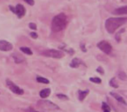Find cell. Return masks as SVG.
<instances>
[{
  "label": "cell",
  "mask_w": 127,
  "mask_h": 112,
  "mask_svg": "<svg viewBox=\"0 0 127 112\" xmlns=\"http://www.w3.org/2000/svg\"><path fill=\"white\" fill-rule=\"evenodd\" d=\"M6 84H7V86L9 87V89L12 91L13 93L15 94H18V95H23L24 94V90L22 89H20L18 85L12 83L11 80H7L6 81Z\"/></svg>",
  "instance_id": "obj_6"
},
{
  "label": "cell",
  "mask_w": 127,
  "mask_h": 112,
  "mask_svg": "<svg viewBox=\"0 0 127 112\" xmlns=\"http://www.w3.org/2000/svg\"><path fill=\"white\" fill-rule=\"evenodd\" d=\"M50 94H51V89H48V88L42 89V90L40 91V93H39V95H40V97L43 98V99H44V98L48 97V96H50Z\"/></svg>",
  "instance_id": "obj_10"
},
{
  "label": "cell",
  "mask_w": 127,
  "mask_h": 112,
  "mask_svg": "<svg viewBox=\"0 0 127 112\" xmlns=\"http://www.w3.org/2000/svg\"><path fill=\"white\" fill-rule=\"evenodd\" d=\"M110 85L113 88H118V83H117V81L115 78L111 79V81H110Z\"/></svg>",
  "instance_id": "obj_18"
},
{
  "label": "cell",
  "mask_w": 127,
  "mask_h": 112,
  "mask_svg": "<svg viewBox=\"0 0 127 112\" xmlns=\"http://www.w3.org/2000/svg\"><path fill=\"white\" fill-rule=\"evenodd\" d=\"M29 5H34V0H25Z\"/></svg>",
  "instance_id": "obj_23"
},
{
  "label": "cell",
  "mask_w": 127,
  "mask_h": 112,
  "mask_svg": "<svg viewBox=\"0 0 127 112\" xmlns=\"http://www.w3.org/2000/svg\"><path fill=\"white\" fill-rule=\"evenodd\" d=\"M42 54L48 57L57 58V59H59L64 56V53L58 50H47V51H44Z\"/></svg>",
  "instance_id": "obj_3"
},
{
  "label": "cell",
  "mask_w": 127,
  "mask_h": 112,
  "mask_svg": "<svg viewBox=\"0 0 127 112\" xmlns=\"http://www.w3.org/2000/svg\"><path fill=\"white\" fill-rule=\"evenodd\" d=\"M14 13L18 15V17L19 18H23L25 15V8L24 7L22 4H18L14 9Z\"/></svg>",
  "instance_id": "obj_8"
},
{
  "label": "cell",
  "mask_w": 127,
  "mask_h": 112,
  "mask_svg": "<svg viewBox=\"0 0 127 112\" xmlns=\"http://www.w3.org/2000/svg\"><path fill=\"white\" fill-rule=\"evenodd\" d=\"M97 47L99 50L104 52L105 54H111V51H112V46L111 45V44H109L106 41H101L97 44Z\"/></svg>",
  "instance_id": "obj_5"
},
{
  "label": "cell",
  "mask_w": 127,
  "mask_h": 112,
  "mask_svg": "<svg viewBox=\"0 0 127 112\" xmlns=\"http://www.w3.org/2000/svg\"><path fill=\"white\" fill-rule=\"evenodd\" d=\"M104 112H110V110H104Z\"/></svg>",
  "instance_id": "obj_28"
},
{
  "label": "cell",
  "mask_w": 127,
  "mask_h": 112,
  "mask_svg": "<svg viewBox=\"0 0 127 112\" xmlns=\"http://www.w3.org/2000/svg\"><path fill=\"white\" fill-rule=\"evenodd\" d=\"M67 25V18L64 13L57 15L54 17L51 22V29L54 32H58L63 30Z\"/></svg>",
  "instance_id": "obj_2"
},
{
  "label": "cell",
  "mask_w": 127,
  "mask_h": 112,
  "mask_svg": "<svg viewBox=\"0 0 127 112\" xmlns=\"http://www.w3.org/2000/svg\"><path fill=\"white\" fill-rule=\"evenodd\" d=\"M102 105H103V107H102L103 110H110V107L108 106V105L106 104L105 103H103V104H102Z\"/></svg>",
  "instance_id": "obj_25"
},
{
  "label": "cell",
  "mask_w": 127,
  "mask_h": 112,
  "mask_svg": "<svg viewBox=\"0 0 127 112\" xmlns=\"http://www.w3.org/2000/svg\"><path fill=\"white\" fill-rule=\"evenodd\" d=\"M124 31H125V30H122L120 32H118V35H116V39H117V41H118V42H119V41H120V37H119L120 34H121L122 32H124Z\"/></svg>",
  "instance_id": "obj_22"
},
{
  "label": "cell",
  "mask_w": 127,
  "mask_h": 112,
  "mask_svg": "<svg viewBox=\"0 0 127 112\" xmlns=\"http://www.w3.org/2000/svg\"><path fill=\"white\" fill-rule=\"evenodd\" d=\"M90 81L92 83H95V84H100L101 83V79L98 78V77H91Z\"/></svg>",
  "instance_id": "obj_19"
},
{
  "label": "cell",
  "mask_w": 127,
  "mask_h": 112,
  "mask_svg": "<svg viewBox=\"0 0 127 112\" xmlns=\"http://www.w3.org/2000/svg\"><path fill=\"white\" fill-rule=\"evenodd\" d=\"M12 48H13V46L11 43L7 42V41H5V40L0 41V51H11Z\"/></svg>",
  "instance_id": "obj_7"
},
{
  "label": "cell",
  "mask_w": 127,
  "mask_h": 112,
  "mask_svg": "<svg viewBox=\"0 0 127 112\" xmlns=\"http://www.w3.org/2000/svg\"><path fill=\"white\" fill-rule=\"evenodd\" d=\"M20 51H21L22 52L27 54V55H32V50L29 49V48H27V47H20Z\"/></svg>",
  "instance_id": "obj_15"
},
{
  "label": "cell",
  "mask_w": 127,
  "mask_h": 112,
  "mask_svg": "<svg viewBox=\"0 0 127 112\" xmlns=\"http://www.w3.org/2000/svg\"><path fill=\"white\" fill-rule=\"evenodd\" d=\"M113 14L115 15H125L127 14V6H123V7H120L116 9L113 11Z\"/></svg>",
  "instance_id": "obj_9"
},
{
  "label": "cell",
  "mask_w": 127,
  "mask_h": 112,
  "mask_svg": "<svg viewBox=\"0 0 127 112\" xmlns=\"http://www.w3.org/2000/svg\"><path fill=\"white\" fill-rule=\"evenodd\" d=\"M31 37H32V38H37V34L36 33V32H31Z\"/></svg>",
  "instance_id": "obj_24"
},
{
  "label": "cell",
  "mask_w": 127,
  "mask_h": 112,
  "mask_svg": "<svg viewBox=\"0 0 127 112\" xmlns=\"http://www.w3.org/2000/svg\"><path fill=\"white\" fill-rule=\"evenodd\" d=\"M31 112H39V111H31Z\"/></svg>",
  "instance_id": "obj_29"
},
{
  "label": "cell",
  "mask_w": 127,
  "mask_h": 112,
  "mask_svg": "<svg viewBox=\"0 0 127 112\" xmlns=\"http://www.w3.org/2000/svg\"><path fill=\"white\" fill-rule=\"evenodd\" d=\"M82 63H83V62H82L81 60H79L78 58H74V59H72V61H71L70 65H71V67H72V68H78Z\"/></svg>",
  "instance_id": "obj_13"
},
{
  "label": "cell",
  "mask_w": 127,
  "mask_h": 112,
  "mask_svg": "<svg viewBox=\"0 0 127 112\" xmlns=\"http://www.w3.org/2000/svg\"><path fill=\"white\" fill-rule=\"evenodd\" d=\"M57 96L61 100H68L69 99L67 96H65V95H64V94H58L57 95Z\"/></svg>",
  "instance_id": "obj_20"
},
{
  "label": "cell",
  "mask_w": 127,
  "mask_h": 112,
  "mask_svg": "<svg viewBox=\"0 0 127 112\" xmlns=\"http://www.w3.org/2000/svg\"><path fill=\"white\" fill-rule=\"evenodd\" d=\"M97 71L100 74H104V69H103L102 67H98V68L97 69Z\"/></svg>",
  "instance_id": "obj_26"
},
{
  "label": "cell",
  "mask_w": 127,
  "mask_h": 112,
  "mask_svg": "<svg viewBox=\"0 0 127 112\" xmlns=\"http://www.w3.org/2000/svg\"><path fill=\"white\" fill-rule=\"evenodd\" d=\"M38 105L40 106V108L44 109V110H58V105L51 103V102L48 101V100H40V101L38 102Z\"/></svg>",
  "instance_id": "obj_4"
},
{
  "label": "cell",
  "mask_w": 127,
  "mask_h": 112,
  "mask_svg": "<svg viewBox=\"0 0 127 112\" xmlns=\"http://www.w3.org/2000/svg\"><path fill=\"white\" fill-rule=\"evenodd\" d=\"M81 48H82V50L84 51V52H85V51H86V50H85V45H84V44H81Z\"/></svg>",
  "instance_id": "obj_27"
},
{
  "label": "cell",
  "mask_w": 127,
  "mask_h": 112,
  "mask_svg": "<svg viewBox=\"0 0 127 112\" xmlns=\"http://www.w3.org/2000/svg\"><path fill=\"white\" fill-rule=\"evenodd\" d=\"M37 81L38 83H42V84H49V80L44 77H37Z\"/></svg>",
  "instance_id": "obj_17"
},
{
  "label": "cell",
  "mask_w": 127,
  "mask_h": 112,
  "mask_svg": "<svg viewBox=\"0 0 127 112\" xmlns=\"http://www.w3.org/2000/svg\"><path fill=\"white\" fill-rule=\"evenodd\" d=\"M88 93H89V90L79 91V93H78V99H79L80 101H83V100L85 98V96L88 95Z\"/></svg>",
  "instance_id": "obj_14"
},
{
  "label": "cell",
  "mask_w": 127,
  "mask_h": 112,
  "mask_svg": "<svg viewBox=\"0 0 127 112\" xmlns=\"http://www.w3.org/2000/svg\"><path fill=\"white\" fill-rule=\"evenodd\" d=\"M29 27H30L32 30H37V25H36V24H34V23H30L29 24Z\"/></svg>",
  "instance_id": "obj_21"
},
{
  "label": "cell",
  "mask_w": 127,
  "mask_h": 112,
  "mask_svg": "<svg viewBox=\"0 0 127 112\" xmlns=\"http://www.w3.org/2000/svg\"><path fill=\"white\" fill-rule=\"evenodd\" d=\"M118 78L121 79V80L127 81V75L124 71H119V72H118Z\"/></svg>",
  "instance_id": "obj_16"
},
{
  "label": "cell",
  "mask_w": 127,
  "mask_h": 112,
  "mask_svg": "<svg viewBox=\"0 0 127 112\" xmlns=\"http://www.w3.org/2000/svg\"><path fill=\"white\" fill-rule=\"evenodd\" d=\"M12 57H13V60L16 63H21L25 61V58L23 57L22 56L18 54H13L12 55Z\"/></svg>",
  "instance_id": "obj_12"
},
{
  "label": "cell",
  "mask_w": 127,
  "mask_h": 112,
  "mask_svg": "<svg viewBox=\"0 0 127 112\" xmlns=\"http://www.w3.org/2000/svg\"><path fill=\"white\" fill-rule=\"evenodd\" d=\"M111 95L113 96L114 98H116V100L118 102H119V103H123V104H126V103H125V99H124L123 97H122L121 96H119V95L118 94V93H115V92H111Z\"/></svg>",
  "instance_id": "obj_11"
},
{
  "label": "cell",
  "mask_w": 127,
  "mask_h": 112,
  "mask_svg": "<svg viewBox=\"0 0 127 112\" xmlns=\"http://www.w3.org/2000/svg\"><path fill=\"white\" fill-rule=\"evenodd\" d=\"M127 22L126 18H110L105 21V29L109 33H114L120 26Z\"/></svg>",
  "instance_id": "obj_1"
}]
</instances>
